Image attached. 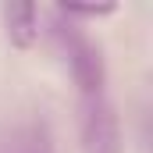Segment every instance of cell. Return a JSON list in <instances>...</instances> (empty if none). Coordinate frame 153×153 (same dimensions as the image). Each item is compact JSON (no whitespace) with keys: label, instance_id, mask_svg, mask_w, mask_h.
I'll return each mask as SVG.
<instances>
[{"label":"cell","instance_id":"2","mask_svg":"<svg viewBox=\"0 0 153 153\" xmlns=\"http://www.w3.org/2000/svg\"><path fill=\"white\" fill-rule=\"evenodd\" d=\"M78 143L82 153H125L121 117L111 93L78 96Z\"/></svg>","mask_w":153,"mask_h":153},{"label":"cell","instance_id":"4","mask_svg":"<svg viewBox=\"0 0 153 153\" xmlns=\"http://www.w3.org/2000/svg\"><path fill=\"white\" fill-rule=\"evenodd\" d=\"M7 153H50V139H46L43 128H25V132L14 135Z\"/></svg>","mask_w":153,"mask_h":153},{"label":"cell","instance_id":"1","mask_svg":"<svg viewBox=\"0 0 153 153\" xmlns=\"http://www.w3.org/2000/svg\"><path fill=\"white\" fill-rule=\"evenodd\" d=\"M53 36L61 43L64 57H68V68H71V78H75V85H78V96L107 93V61H103V50L85 36L78 25L64 22V18L53 25Z\"/></svg>","mask_w":153,"mask_h":153},{"label":"cell","instance_id":"3","mask_svg":"<svg viewBox=\"0 0 153 153\" xmlns=\"http://www.w3.org/2000/svg\"><path fill=\"white\" fill-rule=\"evenodd\" d=\"M4 22H7V36L14 46L29 50L32 43L39 39V7L32 4H14L4 11Z\"/></svg>","mask_w":153,"mask_h":153}]
</instances>
